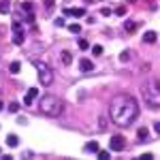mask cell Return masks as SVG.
<instances>
[{
  "label": "cell",
  "instance_id": "obj_11",
  "mask_svg": "<svg viewBox=\"0 0 160 160\" xmlns=\"http://www.w3.org/2000/svg\"><path fill=\"white\" fill-rule=\"evenodd\" d=\"M71 15L77 17V19H81V17H86V9L81 7V9H71Z\"/></svg>",
  "mask_w": 160,
  "mask_h": 160
},
{
  "label": "cell",
  "instance_id": "obj_2",
  "mask_svg": "<svg viewBox=\"0 0 160 160\" xmlns=\"http://www.w3.org/2000/svg\"><path fill=\"white\" fill-rule=\"evenodd\" d=\"M141 96L145 100L149 109H160V81L158 79H152L148 83L141 86Z\"/></svg>",
  "mask_w": 160,
  "mask_h": 160
},
{
  "label": "cell",
  "instance_id": "obj_27",
  "mask_svg": "<svg viewBox=\"0 0 160 160\" xmlns=\"http://www.w3.org/2000/svg\"><path fill=\"white\" fill-rule=\"evenodd\" d=\"M0 13H2V15H7V13H9V7H7V4H4V2H2V4H0Z\"/></svg>",
  "mask_w": 160,
  "mask_h": 160
},
{
  "label": "cell",
  "instance_id": "obj_9",
  "mask_svg": "<svg viewBox=\"0 0 160 160\" xmlns=\"http://www.w3.org/2000/svg\"><path fill=\"white\" fill-rule=\"evenodd\" d=\"M60 60H62L64 66H68V64L73 62V58H71V53H68V51H62V53H60Z\"/></svg>",
  "mask_w": 160,
  "mask_h": 160
},
{
  "label": "cell",
  "instance_id": "obj_3",
  "mask_svg": "<svg viewBox=\"0 0 160 160\" xmlns=\"http://www.w3.org/2000/svg\"><path fill=\"white\" fill-rule=\"evenodd\" d=\"M38 107H41V111H43L45 115H49V118H60L62 111H64V102H62L58 96L47 94V96H43V98H41Z\"/></svg>",
  "mask_w": 160,
  "mask_h": 160
},
{
  "label": "cell",
  "instance_id": "obj_33",
  "mask_svg": "<svg viewBox=\"0 0 160 160\" xmlns=\"http://www.w3.org/2000/svg\"><path fill=\"white\" fill-rule=\"evenodd\" d=\"M128 2H135V0H128Z\"/></svg>",
  "mask_w": 160,
  "mask_h": 160
},
{
  "label": "cell",
  "instance_id": "obj_25",
  "mask_svg": "<svg viewBox=\"0 0 160 160\" xmlns=\"http://www.w3.org/2000/svg\"><path fill=\"white\" fill-rule=\"evenodd\" d=\"M115 15H120V17L126 15V7H118V9H115Z\"/></svg>",
  "mask_w": 160,
  "mask_h": 160
},
{
  "label": "cell",
  "instance_id": "obj_28",
  "mask_svg": "<svg viewBox=\"0 0 160 160\" xmlns=\"http://www.w3.org/2000/svg\"><path fill=\"white\" fill-rule=\"evenodd\" d=\"M100 15H105V17H107V15H111V9H107V7H102V9H100Z\"/></svg>",
  "mask_w": 160,
  "mask_h": 160
},
{
  "label": "cell",
  "instance_id": "obj_13",
  "mask_svg": "<svg viewBox=\"0 0 160 160\" xmlns=\"http://www.w3.org/2000/svg\"><path fill=\"white\" fill-rule=\"evenodd\" d=\"M148 135H149V130L145 128V126H141V128L137 130V137H139L141 141H145V139H148Z\"/></svg>",
  "mask_w": 160,
  "mask_h": 160
},
{
  "label": "cell",
  "instance_id": "obj_15",
  "mask_svg": "<svg viewBox=\"0 0 160 160\" xmlns=\"http://www.w3.org/2000/svg\"><path fill=\"white\" fill-rule=\"evenodd\" d=\"M19 68H22V64H19V62H11V64H9V71H11L13 75L19 73Z\"/></svg>",
  "mask_w": 160,
  "mask_h": 160
},
{
  "label": "cell",
  "instance_id": "obj_24",
  "mask_svg": "<svg viewBox=\"0 0 160 160\" xmlns=\"http://www.w3.org/2000/svg\"><path fill=\"white\" fill-rule=\"evenodd\" d=\"M92 53H94V56H100V53H102V47H100V45H94V47H92Z\"/></svg>",
  "mask_w": 160,
  "mask_h": 160
},
{
  "label": "cell",
  "instance_id": "obj_5",
  "mask_svg": "<svg viewBox=\"0 0 160 160\" xmlns=\"http://www.w3.org/2000/svg\"><path fill=\"white\" fill-rule=\"evenodd\" d=\"M11 32H13V43H15V45H24L26 34H24V28H22L19 22H13L11 24Z\"/></svg>",
  "mask_w": 160,
  "mask_h": 160
},
{
  "label": "cell",
  "instance_id": "obj_32",
  "mask_svg": "<svg viewBox=\"0 0 160 160\" xmlns=\"http://www.w3.org/2000/svg\"><path fill=\"white\" fill-rule=\"evenodd\" d=\"M2 107H4V105H2V100H0V111H2Z\"/></svg>",
  "mask_w": 160,
  "mask_h": 160
},
{
  "label": "cell",
  "instance_id": "obj_23",
  "mask_svg": "<svg viewBox=\"0 0 160 160\" xmlns=\"http://www.w3.org/2000/svg\"><path fill=\"white\" fill-rule=\"evenodd\" d=\"M51 9H53V0H45V11L51 13Z\"/></svg>",
  "mask_w": 160,
  "mask_h": 160
},
{
  "label": "cell",
  "instance_id": "obj_18",
  "mask_svg": "<svg viewBox=\"0 0 160 160\" xmlns=\"http://www.w3.org/2000/svg\"><path fill=\"white\" fill-rule=\"evenodd\" d=\"M7 109L11 111V113H17V111H19V102H15V100H13V102H9V107H7Z\"/></svg>",
  "mask_w": 160,
  "mask_h": 160
},
{
  "label": "cell",
  "instance_id": "obj_22",
  "mask_svg": "<svg viewBox=\"0 0 160 160\" xmlns=\"http://www.w3.org/2000/svg\"><path fill=\"white\" fill-rule=\"evenodd\" d=\"M105 128H107V120H105V118H98V130L102 132Z\"/></svg>",
  "mask_w": 160,
  "mask_h": 160
},
{
  "label": "cell",
  "instance_id": "obj_4",
  "mask_svg": "<svg viewBox=\"0 0 160 160\" xmlns=\"http://www.w3.org/2000/svg\"><path fill=\"white\" fill-rule=\"evenodd\" d=\"M34 68L38 71V81H41V86H51V83H53V71H51L45 62L37 60L34 62Z\"/></svg>",
  "mask_w": 160,
  "mask_h": 160
},
{
  "label": "cell",
  "instance_id": "obj_17",
  "mask_svg": "<svg viewBox=\"0 0 160 160\" xmlns=\"http://www.w3.org/2000/svg\"><path fill=\"white\" fill-rule=\"evenodd\" d=\"M128 60H130V49H124L120 53V62H128Z\"/></svg>",
  "mask_w": 160,
  "mask_h": 160
},
{
  "label": "cell",
  "instance_id": "obj_8",
  "mask_svg": "<svg viewBox=\"0 0 160 160\" xmlns=\"http://www.w3.org/2000/svg\"><path fill=\"white\" fill-rule=\"evenodd\" d=\"M37 96H38V90H37V88H30L28 94L24 96V105H32V100L37 98Z\"/></svg>",
  "mask_w": 160,
  "mask_h": 160
},
{
  "label": "cell",
  "instance_id": "obj_31",
  "mask_svg": "<svg viewBox=\"0 0 160 160\" xmlns=\"http://www.w3.org/2000/svg\"><path fill=\"white\" fill-rule=\"evenodd\" d=\"M56 26H64V17H58L56 19Z\"/></svg>",
  "mask_w": 160,
  "mask_h": 160
},
{
  "label": "cell",
  "instance_id": "obj_10",
  "mask_svg": "<svg viewBox=\"0 0 160 160\" xmlns=\"http://www.w3.org/2000/svg\"><path fill=\"white\" fill-rule=\"evenodd\" d=\"M7 145H9V148H17V145H19V139L15 135H9L7 137Z\"/></svg>",
  "mask_w": 160,
  "mask_h": 160
},
{
  "label": "cell",
  "instance_id": "obj_1",
  "mask_svg": "<svg viewBox=\"0 0 160 160\" xmlns=\"http://www.w3.org/2000/svg\"><path fill=\"white\" fill-rule=\"evenodd\" d=\"M109 118L118 126H130L139 118V105L132 96H126V94H120L111 100L109 107Z\"/></svg>",
  "mask_w": 160,
  "mask_h": 160
},
{
  "label": "cell",
  "instance_id": "obj_12",
  "mask_svg": "<svg viewBox=\"0 0 160 160\" xmlns=\"http://www.w3.org/2000/svg\"><path fill=\"white\" fill-rule=\"evenodd\" d=\"M143 41H145V43H154V41H156V32H154V30H148V32L143 34Z\"/></svg>",
  "mask_w": 160,
  "mask_h": 160
},
{
  "label": "cell",
  "instance_id": "obj_6",
  "mask_svg": "<svg viewBox=\"0 0 160 160\" xmlns=\"http://www.w3.org/2000/svg\"><path fill=\"white\" fill-rule=\"evenodd\" d=\"M109 149H113V152H122V149H124V137L122 135L113 137V139L109 141Z\"/></svg>",
  "mask_w": 160,
  "mask_h": 160
},
{
  "label": "cell",
  "instance_id": "obj_30",
  "mask_svg": "<svg viewBox=\"0 0 160 160\" xmlns=\"http://www.w3.org/2000/svg\"><path fill=\"white\" fill-rule=\"evenodd\" d=\"M154 132H156V135H160V122L154 124Z\"/></svg>",
  "mask_w": 160,
  "mask_h": 160
},
{
  "label": "cell",
  "instance_id": "obj_14",
  "mask_svg": "<svg viewBox=\"0 0 160 160\" xmlns=\"http://www.w3.org/2000/svg\"><path fill=\"white\" fill-rule=\"evenodd\" d=\"M98 141H90V143H88L86 145V152H96V154H98Z\"/></svg>",
  "mask_w": 160,
  "mask_h": 160
},
{
  "label": "cell",
  "instance_id": "obj_21",
  "mask_svg": "<svg viewBox=\"0 0 160 160\" xmlns=\"http://www.w3.org/2000/svg\"><path fill=\"white\" fill-rule=\"evenodd\" d=\"M98 158L100 160H109V152H107V149H98Z\"/></svg>",
  "mask_w": 160,
  "mask_h": 160
},
{
  "label": "cell",
  "instance_id": "obj_20",
  "mask_svg": "<svg viewBox=\"0 0 160 160\" xmlns=\"http://www.w3.org/2000/svg\"><path fill=\"white\" fill-rule=\"evenodd\" d=\"M68 30H71L73 34H79V32H81V26H79V24H71V26H68Z\"/></svg>",
  "mask_w": 160,
  "mask_h": 160
},
{
  "label": "cell",
  "instance_id": "obj_29",
  "mask_svg": "<svg viewBox=\"0 0 160 160\" xmlns=\"http://www.w3.org/2000/svg\"><path fill=\"white\" fill-rule=\"evenodd\" d=\"M152 158H154L152 154H141V156H139V160H152Z\"/></svg>",
  "mask_w": 160,
  "mask_h": 160
},
{
  "label": "cell",
  "instance_id": "obj_7",
  "mask_svg": "<svg viewBox=\"0 0 160 160\" xmlns=\"http://www.w3.org/2000/svg\"><path fill=\"white\" fill-rule=\"evenodd\" d=\"M79 71L92 73V71H94V62H92V60H88V58H81V60H79Z\"/></svg>",
  "mask_w": 160,
  "mask_h": 160
},
{
  "label": "cell",
  "instance_id": "obj_26",
  "mask_svg": "<svg viewBox=\"0 0 160 160\" xmlns=\"http://www.w3.org/2000/svg\"><path fill=\"white\" fill-rule=\"evenodd\" d=\"M22 9H24L26 13H32V4H28V2H24V4H22Z\"/></svg>",
  "mask_w": 160,
  "mask_h": 160
},
{
  "label": "cell",
  "instance_id": "obj_19",
  "mask_svg": "<svg viewBox=\"0 0 160 160\" xmlns=\"http://www.w3.org/2000/svg\"><path fill=\"white\" fill-rule=\"evenodd\" d=\"M77 45H79V49H90V43H88L86 38H79V41H77Z\"/></svg>",
  "mask_w": 160,
  "mask_h": 160
},
{
  "label": "cell",
  "instance_id": "obj_16",
  "mask_svg": "<svg viewBox=\"0 0 160 160\" xmlns=\"http://www.w3.org/2000/svg\"><path fill=\"white\" fill-rule=\"evenodd\" d=\"M124 30H126V32H135L137 24H135V22H126V24H124Z\"/></svg>",
  "mask_w": 160,
  "mask_h": 160
}]
</instances>
